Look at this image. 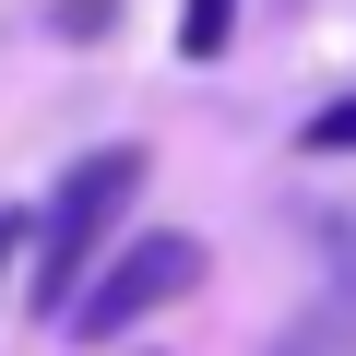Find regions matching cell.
<instances>
[{"label": "cell", "instance_id": "1", "mask_svg": "<svg viewBox=\"0 0 356 356\" xmlns=\"http://www.w3.org/2000/svg\"><path fill=\"white\" fill-rule=\"evenodd\" d=\"M143 178H154V154H143V143H107V154L60 166L48 214H24V250H36V261H13L36 321H60V309H72V285L95 273V250H107V238L143 214Z\"/></svg>", "mask_w": 356, "mask_h": 356}, {"label": "cell", "instance_id": "2", "mask_svg": "<svg viewBox=\"0 0 356 356\" xmlns=\"http://www.w3.org/2000/svg\"><path fill=\"white\" fill-rule=\"evenodd\" d=\"M202 261H214V250H202L191 226H143V238L119 226V238L95 250V273L72 285L60 332H72V344H131V332H143L154 309H178V297L202 285Z\"/></svg>", "mask_w": 356, "mask_h": 356}, {"label": "cell", "instance_id": "3", "mask_svg": "<svg viewBox=\"0 0 356 356\" xmlns=\"http://www.w3.org/2000/svg\"><path fill=\"white\" fill-rule=\"evenodd\" d=\"M273 356H356V297H344V285H321V297L273 332Z\"/></svg>", "mask_w": 356, "mask_h": 356}, {"label": "cell", "instance_id": "4", "mask_svg": "<svg viewBox=\"0 0 356 356\" xmlns=\"http://www.w3.org/2000/svg\"><path fill=\"white\" fill-rule=\"evenodd\" d=\"M238 13H250V0H178V60H226Z\"/></svg>", "mask_w": 356, "mask_h": 356}, {"label": "cell", "instance_id": "5", "mask_svg": "<svg viewBox=\"0 0 356 356\" xmlns=\"http://www.w3.org/2000/svg\"><path fill=\"white\" fill-rule=\"evenodd\" d=\"M297 154H309V166H344V154H356V95L309 107V119H297Z\"/></svg>", "mask_w": 356, "mask_h": 356}, {"label": "cell", "instance_id": "6", "mask_svg": "<svg viewBox=\"0 0 356 356\" xmlns=\"http://www.w3.org/2000/svg\"><path fill=\"white\" fill-rule=\"evenodd\" d=\"M119 13H131V0H48V36H60V48H107Z\"/></svg>", "mask_w": 356, "mask_h": 356}, {"label": "cell", "instance_id": "7", "mask_svg": "<svg viewBox=\"0 0 356 356\" xmlns=\"http://www.w3.org/2000/svg\"><path fill=\"white\" fill-rule=\"evenodd\" d=\"M321 261H332V285L356 297V214H321Z\"/></svg>", "mask_w": 356, "mask_h": 356}, {"label": "cell", "instance_id": "8", "mask_svg": "<svg viewBox=\"0 0 356 356\" xmlns=\"http://www.w3.org/2000/svg\"><path fill=\"white\" fill-rule=\"evenodd\" d=\"M13 261H24V202H0V285H13Z\"/></svg>", "mask_w": 356, "mask_h": 356}]
</instances>
